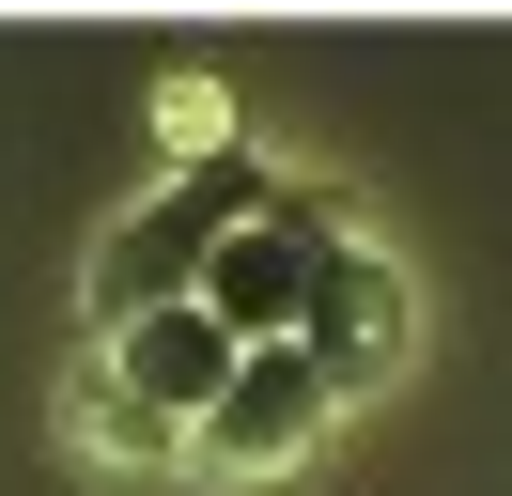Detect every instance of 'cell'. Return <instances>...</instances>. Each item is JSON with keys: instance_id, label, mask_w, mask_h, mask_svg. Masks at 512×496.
<instances>
[{"instance_id": "obj_1", "label": "cell", "mask_w": 512, "mask_h": 496, "mask_svg": "<svg viewBox=\"0 0 512 496\" xmlns=\"http://www.w3.org/2000/svg\"><path fill=\"white\" fill-rule=\"evenodd\" d=\"M233 217H264L249 155H171V186H140L94 233V326H140V310H202V264H218Z\"/></svg>"}, {"instance_id": "obj_2", "label": "cell", "mask_w": 512, "mask_h": 496, "mask_svg": "<svg viewBox=\"0 0 512 496\" xmlns=\"http://www.w3.org/2000/svg\"><path fill=\"white\" fill-rule=\"evenodd\" d=\"M326 419H342V388H326L295 341H249L233 388L187 419V465H202V481H280L295 450H326Z\"/></svg>"}, {"instance_id": "obj_3", "label": "cell", "mask_w": 512, "mask_h": 496, "mask_svg": "<svg viewBox=\"0 0 512 496\" xmlns=\"http://www.w3.org/2000/svg\"><path fill=\"white\" fill-rule=\"evenodd\" d=\"M342 233L326 202H295V186H264V217H233L218 264H202V326L249 357V341H295V310H311V248Z\"/></svg>"}, {"instance_id": "obj_4", "label": "cell", "mask_w": 512, "mask_h": 496, "mask_svg": "<svg viewBox=\"0 0 512 496\" xmlns=\"http://www.w3.org/2000/svg\"><path fill=\"white\" fill-rule=\"evenodd\" d=\"M295 357H311L342 403L373 388L388 357H404V279H388L357 233H326V248H311V310H295Z\"/></svg>"}, {"instance_id": "obj_5", "label": "cell", "mask_w": 512, "mask_h": 496, "mask_svg": "<svg viewBox=\"0 0 512 496\" xmlns=\"http://www.w3.org/2000/svg\"><path fill=\"white\" fill-rule=\"evenodd\" d=\"M94 372L140 403V419H171V434H187L202 403L233 388V341L202 326V310H140V326H109V357H94Z\"/></svg>"}, {"instance_id": "obj_6", "label": "cell", "mask_w": 512, "mask_h": 496, "mask_svg": "<svg viewBox=\"0 0 512 496\" xmlns=\"http://www.w3.org/2000/svg\"><path fill=\"white\" fill-rule=\"evenodd\" d=\"M63 434H78V450H109V465H187V434H171V419H140L109 372H78V388H63Z\"/></svg>"}]
</instances>
